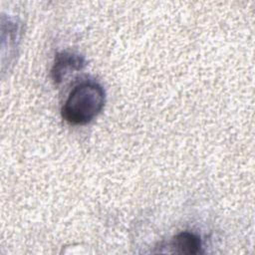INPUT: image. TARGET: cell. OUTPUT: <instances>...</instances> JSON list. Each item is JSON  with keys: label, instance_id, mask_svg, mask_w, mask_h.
<instances>
[{"label": "cell", "instance_id": "1", "mask_svg": "<svg viewBox=\"0 0 255 255\" xmlns=\"http://www.w3.org/2000/svg\"><path fill=\"white\" fill-rule=\"evenodd\" d=\"M105 98V91L100 84L81 83L70 92L62 108V117L71 125H87L101 113Z\"/></svg>", "mask_w": 255, "mask_h": 255}, {"label": "cell", "instance_id": "3", "mask_svg": "<svg viewBox=\"0 0 255 255\" xmlns=\"http://www.w3.org/2000/svg\"><path fill=\"white\" fill-rule=\"evenodd\" d=\"M173 252L179 254H197L201 249L200 238L191 232H180L175 235L170 243Z\"/></svg>", "mask_w": 255, "mask_h": 255}, {"label": "cell", "instance_id": "2", "mask_svg": "<svg viewBox=\"0 0 255 255\" xmlns=\"http://www.w3.org/2000/svg\"><path fill=\"white\" fill-rule=\"evenodd\" d=\"M85 66L86 61L82 56L67 51L60 52L55 57L52 78L55 83H61L71 73L82 70Z\"/></svg>", "mask_w": 255, "mask_h": 255}]
</instances>
